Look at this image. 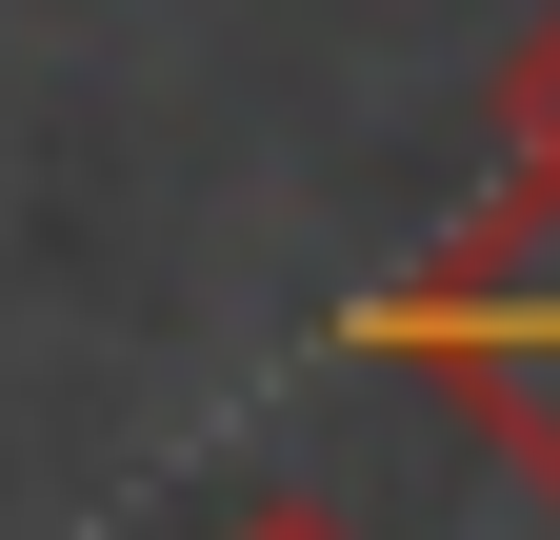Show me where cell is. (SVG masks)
<instances>
[{
    "label": "cell",
    "instance_id": "1",
    "mask_svg": "<svg viewBox=\"0 0 560 540\" xmlns=\"http://www.w3.org/2000/svg\"><path fill=\"white\" fill-rule=\"evenodd\" d=\"M361 361L441 380L460 421L560 501V21L501 60V200L441 221V240L361 301Z\"/></svg>",
    "mask_w": 560,
    "mask_h": 540
},
{
    "label": "cell",
    "instance_id": "2",
    "mask_svg": "<svg viewBox=\"0 0 560 540\" xmlns=\"http://www.w3.org/2000/svg\"><path fill=\"white\" fill-rule=\"evenodd\" d=\"M221 540H361V520H340V501H241Z\"/></svg>",
    "mask_w": 560,
    "mask_h": 540
}]
</instances>
